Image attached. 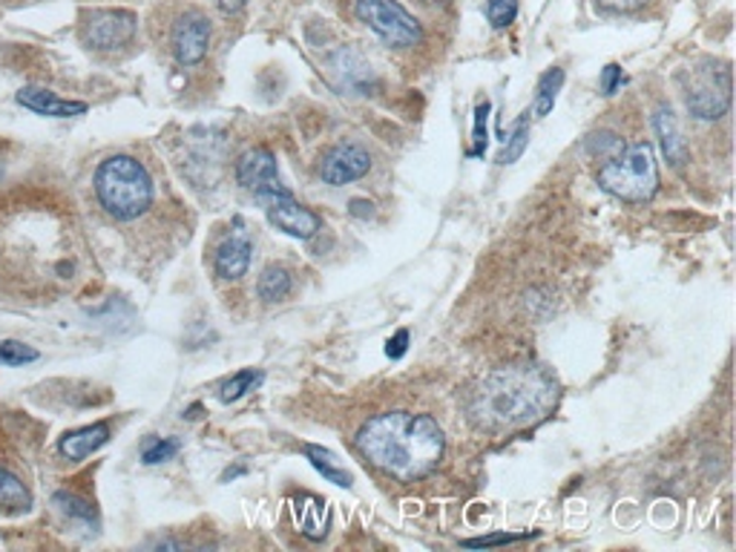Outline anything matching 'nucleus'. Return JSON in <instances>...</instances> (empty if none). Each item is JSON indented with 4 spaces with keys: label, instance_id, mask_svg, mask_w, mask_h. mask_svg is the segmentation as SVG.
Wrapping results in <instances>:
<instances>
[{
    "label": "nucleus",
    "instance_id": "1",
    "mask_svg": "<svg viewBox=\"0 0 736 552\" xmlns=\"http://www.w3.org/2000/svg\"><path fill=\"white\" fill-rule=\"evenodd\" d=\"M556 400H559V383L552 380L550 372L533 363H515V366L495 368L475 386L466 403V414L475 428L501 435V432H515V428L544 421L552 412Z\"/></svg>",
    "mask_w": 736,
    "mask_h": 552
},
{
    "label": "nucleus",
    "instance_id": "2",
    "mask_svg": "<svg viewBox=\"0 0 736 552\" xmlns=\"http://www.w3.org/2000/svg\"><path fill=\"white\" fill-rule=\"evenodd\" d=\"M354 444L374 469L395 481L411 483L437 469L446 437L429 414L383 412L360 426Z\"/></svg>",
    "mask_w": 736,
    "mask_h": 552
},
{
    "label": "nucleus",
    "instance_id": "3",
    "mask_svg": "<svg viewBox=\"0 0 736 552\" xmlns=\"http://www.w3.org/2000/svg\"><path fill=\"white\" fill-rule=\"evenodd\" d=\"M95 199L118 222H130L148 213L153 204V179L144 164L132 156H109L95 171Z\"/></svg>",
    "mask_w": 736,
    "mask_h": 552
},
{
    "label": "nucleus",
    "instance_id": "4",
    "mask_svg": "<svg viewBox=\"0 0 736 552\" xmlns=\"http://www.w3.org/2000/svg\"><path fill=\"white\" fill-rule=\"evenodd\" d=\"M596 181L601 185V190L621 202H647L659 190V167H656L653 148L642 141V144L621 150L619 156L607 158L598 167Z\"/></svg>",
    "mask_w": 736,
    "mask_h": 552
},
{
    "label": "nucleus",
    "instance_id": "5",
    "mask_svg": "<svg viewBox=\"0 0 736 552\" xmlns=\"http://www.w3.org/2000/svg\"><path fill=\"white\" fill-rule=\"evenodd\" d=\"M682 90L690 116L716 121L731 107V67L713 58L697 61L682 72Z\"/></svg>",
    "mask_w": 736,
    "mask_h": 552
},
{
    "label": "nucleus",
    "instance_id": "6",
    "mask_svg": "<svg viewBox=\"0 0 736 552\" xmlns=\"http://www.w3.org/2000/svg\"><path fill=\"white\" fill-rule=\"evenodd\" d=\"M357 17L388 47L409 49L423 40V26L397 0H357Z\"/></svg>",
    "mask_w": 736,
    "mask_h": 552
},
{
    "label": "nucleus",
    "instance_id": "7",
    "mask_svg": "<svg viewBox=\"0 0 736 552\" xmlns=\"http://www.w3.org/2000/svg\"><path fill=\"white\" fill-rule=\"evenodd\" d=\"M139 17L130 9H95L90 12L81 30V38L90 49L98 52H113V49L127 47L136 35Z\"/></svg>",
    "mask_w": 736,
    "mask_h": 552
},
{
    "label": "nucleus",
    "instance_id": "8",
    "mask_svg": "<svg viewBox=\"0 0 736 552\" xmlns=\"http://www.w3.org/2000/svg\"><path fill=\"white\" fill-rule=\"evenodd\" d=\"M265 213H268V222H271L277 231L282 234L294 236V239H311L317 236V231L323 227L319 216L311 208L300 204L291 196V190H280V193L265 196Z\"/></svg>",
    "mask_w": 736,
    "mask_h": 552
},
{
    "label": "nucleus",
    "instance_id": "9",
    "mask_svg": "<svg viewBox=\"0 0 736 552\" xmlns=\"http://www.w3.org/2000/svg\"><path fill=\"white\" fill-rule=\"evenodd\" d=\"M236 181L254 196L265 199V196L280 193L288 190L280 181V164L268 148H254L248 153H242L236 162Z\"/></svg>",
    "mask_w": 736,
    "mask_h": 552
},
{
    "label": "nucleus",
    "instance_id": "10",
    "mask_svg": "<svg viewBox=\"0 0 736 552\" xmlns=\"http://www.w3.org/2000/svg\"><path fill=\"white\" fill-rule=\"evenodd\" d=\"M173 55L182 67H196L205 61L210 47V21L202 12H185L173 24Z\"/></svg>",
    "mask_w": 736,
    "mask_h": 552
},
{
    "label": "nucleus",
    "instance_id": "11",
    "mask_svg": "<svg viewBox=\"0 0 736 552\" xmlns=\"http://www.w3.org/2000/svg\"><path fill=\"white\" fill-rule=\"evenodd\" d=\"M369 171H372V156L360 144H337L319 162V176L331 187H342L349 185V181L363 179Z\"/></svg>",
    "mask_w": 736,
    "mask_h": 552
},
{
    "label": "nucleus",
    "instance_id": "12",
    "mask_svg": "<svg viewBox=\"0 0 736 552\" xmlns=\"http://www.w3.org/2000/svg\"><path fill=\"white\" fill-rule=\"evenodd\" d=\"M15 102L21 104V107L32 109V113H38V116L47 118L84 116L86 109H90L84 102L61 98V95H55L52 90H44V86H24V90H17Z\"/></svg>",
    "mask_w": 736,
    "mask_h": 552
},
{
    "label": "nucleus",
    "instance_id": "13",
    "mask_svg": "<svg viewBox=\"0 0 736 552\" xmlns=\"http://www.w3.org/2000/svg\"><path fill=\"white\" fill-rule=\"evenodd\" d=\"M250 254H254V245L245 231L227 236L217 248V259H213L219 280H242L250 268Z\"/></svg>",
    "mask_w": 736,
    "mask_h": 552
},
{
    "label": "nucleus",
    "instance_id": "14",
    "mask_svg": "<svg viewBox=\"0 0 736 552\" xmlns=\"http://www.w3.org/2000/svg\"><path fill=\"white\" fill-rule=\"evenodd\" d=\"M653 130L659 136L662 153L674 167H682L688 162V141L682 136V127L676 121L674 109L670 107H659L656 109V116H653Z\"/></svg>",
    "mask_w": 736,
    "mask_h": 552
},
{
    "label": "nucleus",
    "instance_id": "15",
    "mask_svg": "<svg viewBox=\"0 0 736 552\" xmlns=\"http://www.w3.org/2000/svg\"><path fill=\"white\" fill-rule=\"evenodd\" d=\"M107 441H109L107 423H93V426L67 432V435L61 437V444H58V451H61L67 460H86L93 451L102 449Z\"/></svg>",
    "mask_w": 736,
    "mask_h": 552
},
{
    "label": "nucleus",
    "instance_id": "16",
    "mask_svg": "<svg viewBox=\"0 0 736 552\" xmlns=\"http://www.w3.org/2000/svg\"><path fill=\"white\" fill-rule=\"evenodd\" d=\"M32 509V492L15 472L0 467V513L24 515Z\"/></svg>",
    "mask_w": 736,
    "mask_h": 552
},
{
    "label": "nucleus",
    "instance_id": "17",
    "mask_svg": "<svg viewBox=\"0 0 736 552\" xmlns=\"http://www.w3.org/2000/svg\"><path fill=\"white\" fill-rule=\"evenodd\" d=\"M305 458L311 460V467L317 469L323 478H326L328 483H334V486H346L349 490L351 483H354V478H351L346 469L337 463V455H334L331 449H323V446H314V444H305L303 446Z\"/></svg>",
    "mask_w": 736,
    "mask_h": 552
},
{
    "label": "nucleus",
    "instance_id": "18",
    "mask_svg": "<svg viewBox=\"0 0 736 552\" xmlns=\"http://www.w3.org/2000/svg\"><path fill=\"white\" fill-rule=\"evenodd\" d=\"M291 289H294V277L282 265H268L259 282H256V294L262 303H280L291 294Z\"/></svg>",
    "mask_w": 736,
    "mask_h": 552
},
{
    "label": "nucleus",
    "instance_id": "19",
    "mask_svg": "<svg viewBox=\"0 0 736 552\" xmlns=\"http://www.w3.org/2000/svg\"><path fill=\"white\" fill-rule=\"evenodd\" d=\"M561 86H564V70L552 67L550 72H544L541 81H538V95H535V116L544 118L550 116L552 107H556V98H559Z\"/></svg>",
    "mask_w": 736,
    "mask_h": 552
},
{
    "label": "nucleus",
    "instance_id": "20",
    "mask_svg": "<svg viewBox=\"0 0 736 552\" xmlns=\"http://www.w3.org/2000/svg\"><path fill=\"white\" fill-rule=\"evenodd\" d=\"M262 380H265L262 372L245 368V372L233 374L231 380L222 383V389H219V400H222V403H236V400H242L248 391H254L256 386H262Z\"/></svg>",
    "mask_w": 736,
    "mask_h": 552
},
{
    "label": "nucleus",
    "instance_id": "21",
    "mask_svg": "<svg viewBox=\"0 0 736 552\" xmlns=\"http://www.w3.org/2000/svg\"><path fill=\"white\" fill-rule=\"evenodd\" d=\"M52 501L67 518H72V521H81L86 524V527H98V513H95V506L90 504V501L78 498L72 492H58Z\"/></svg>",
    "mask_w": 736,
    "mask_h": 552
},
{
    "label": "nucleus",
    "instance_id": "22",
    "mask_svg": "<svg viewBox=\"0 0 736 552\" xmlns=\"http://www.w3.org/2000/svg\"><path fill=\"white\" fill-rule=\"evenodd\" d=\"M40 354L38 349H32V345H26V342H17V340H0V366H30V363H35Z\"/></svg>",
    "mask_w": 736,
    "mask_h": 552
},
{
    "label": "nucleus",
    "instance_id": "23",
    "mask_svg": "<svg viewBox=\"0 0 736 552\" xmlns=\"http://www.w3.org/2000/svg\"><path fill=\"white\" fill-rule=\"evenodd\" d=\"M527 148H529V127H527V118H521L518 127H515V132H512L510 139H506V144H504V150H501L498 162H501V164L518 162Z\"/></svg>",
    "mask_w": 736,
    "mask_h": 552
},
{
    "label": "nucleus",
    "instance_id": "24",
    "mask_svg": "<svg viewBox=\"0 0 736 552\" xmlns=\"http://www.w3.org/2000/svg\"><path fill=\"white\" fill-rule=\"evenodd\" d=\"M178 455V441H171V437H153L144 444L141 449V460L148 463V467H155V463H164V460H171Z\"/></svg>",
    "mask_w": 736,
    "mask_h": 552
},
{
    "label": "nucleus",
    "instance_id": "25",
    "mask_svg": "<svg viewBox=\"0 0 736 552\" xmlns=\"http://www.w3.org/2000/svg\"><path fill=\"white\" fill-rule=\"evenodd\" d=\"M487 17L495 30H506L518 17V0H487Z\"/></svg>",
    "mask_w": 736,
    "mask_h": 552
},
{
    "label": "nucleus",
    "instance_id": "26",
    "mask_svg": "<svg viewBox=\"0 0 736 552\" xmlns=\"http://www.w3.org/2000/svg\"><path fill=\"white\" fill-rule=\"evenodd\" d=\"M489 102L478 104V109H475V130H472V150H469V156L472 158H481L483 153H487V144H489V130H487V121H489Z\"/></svg>",
    "mask_w": 736,
    "mask_h": 552
},
{
    "label": "nucleus",
    "instance_id": "27",
    "mask_svg": "<svg viewBox=\"0 0 736 552\" xmlns=\"http://www.w3.org/2000/svg\"><path fill=\"white\" fill-rule=\"evenodd\" d=\"M587 148H589V153H593V156H598V153H601V156L612 158V156H619L621 150H624V144H621L619 136H612V132H598V136H593V139H589Z\"/></svg>",
    "mask_w": 736,
    "mask_h": 552
},
{
    "label": "nucleus",
    "instance_id": "28",
    "mask_svg": "<svg viewBox=\"0 0 736 552\" xmlns=\"http://www.w3.org/2000/svg\"><path fill=\"white\" fill-rule=\"evenodd\" d=\"M521 538L527 536H510V532H498V536H483V538H469V541H460L466 550H481V547H498V544H515Z\"/></svg>",
    "mask_w": 736,
    "mask_h": 552
},
{
    "label": "nucleus",
    "instance_id": "29",
    "mask_svg": "<svg viewBox=\"0 0 736 552\" xmlns=\"http://www.w3.org/2000/svg\"><path fill=\"white\" fill-rule=\"evenodd\" d=\"M621 84H624V75H621L619 63H607L605 70H601V93L612 95Z\"/></svg>",
    "mask_w": 736,
    "mask_h": 552
},
{
    "label": "nucleus",
    "instance_id": "30",
    "mask_svg": "<svg viewBox=\"0 0 736 552\" xmlns=\"http://www.w3.org/2000/svg\"><path fill=\"white\" fill-rule=\"evenodd\" d=\"M406 349H409V331H406V328H400L395 337H388L386 354L392 360H400L406 354Z\"/></svg>",
    "mask_w": 736,
    "mask_h": 552
},
{
    "label": "nucleus",
    "instance_id": "31",
    "mask_svg": "<svg viewBox=\"0 0 736 552\" xmlns=\"http://www.w3.org/2000/svg\"><path fill=\"white\" fill-rule=\"evenodd\" d=\"M607 12H633V9L644 7L647 0H598Z\"/></svg>",
    "mask_w": 736,
    "mask_h": 552
},
{
    "label": "nucleus",
    "instance_id": "32",
    "mask_svg": "<svg viewBox=\"0 0 736 552\" xmlns=\"http://www.w3.org/2000/svg\"><path fill=\"white\" fill-rule=\"evenodd\" d=\"M349 211H351V216L369 219V216H374V204L365 202V199H351Z\"/></svg>",
    "mask_w": 736,
    "mask_h": 552
},
{
    "label": "nucleus",
    "instance_id": "33",
    "mask_svg": "<svg viewBox=\"0 0 736 552\" xmlns=\"http://www.w3.org/2000/svg\"><path fill=\"white\" fill-rule=\"evenodd\" d=\"M219 7L225 9V12H240L242 7H245V3H248V0H217Z\"/></svg>",
    "mask_w": 736,
    "mask_h": 552
},
{
    "label": "nucleus",
    "instance_id": "34",
    "mask_svg": "<svg viewBox=\"0 0 736 552\" xmlns=\"http://www.w3.org/2000/svg\"><path fill=\"white\" fill-rule=\"evenodd\" d=\"M245 472V467H236V469H227L225 472V481H231V478H236V474Z\"/></svg>",
    "mask_w": 736,
    "mask_h": 552
}]
</instances>
